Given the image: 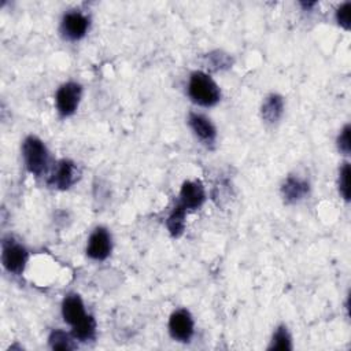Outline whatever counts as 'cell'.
<instances>
[{"instance_id": "1", "label": "cell", "mask_w": 351, "mask_h": 351, "mask_svg": "<svg viewBox=\"0 0 351 351\" xmlns=\"http://www.w3.org/2000/svg\"><path fill=\"white\" fill-rule=\"evenodd\" d=\"M63 319L71 325L73 337L81 341H88L95 337L96 322L92 315L85 313L82 299L77 293H70L62 303Z\"/></svg>"}, {"instance_id": "2", "label": "cell", "mask_w": 351, "mask_h": 351, "mask_svg": "<svg viewBox=\"0 0 351 351\" xmlns=\"http://www.w3.org/2000/svg\"><path fill=\"white\" fill-rule=\"evenodd\" d=\"M188 95L193 103L211 107L217 104L221 99V90L215 81L203 71H195L189 77Z\"/></svg>"}, {"instance_id": "3", "label": "cell", "mask_w": 351, "mask_h": 351, "mask_svg": "<svg viewBox=\"0 0 351 351\" xmlns=\"http://www.w3.org/2000/svg\"><path fill=\"white\" fill-rule=\"evenodd\" d=\"M22 156L26 169L34 176H43L49 163V154L45 144L36 136H29L22 144Z\"/></svg>"}, {"instance_id": "4", "label": "cell", "mask_w": 351, "mask_h": 351, "mask_svg": "<svg viewBox=\"0 0 351 351\" xmlns=\"http://www.w3.org/2000/svg\"><path fill=\"white\" fill-rule=\"evenodd\" d=\"M1 262L10 273L21 274L27 262V251L11 237L4 239L1 243Z\"/></svg>"}, {"instance_id": "5", "label": "cell", "mask_w": 351, "mask_h": 351, "mask_svg": "<svg viewBox=\"0 0 351 351\" xmlns=\"http://www.w3.org/2000/svg\"><path fill=\"white\" fill-rule=\"evenodd\" d=\"M81 93H82V88L80 84L77 82H66L63 84L55 96V103H56V108L59 111L60 115L63 117H69L71 114L75 112V110L78 108L80 100H81Z\"/></svg>"}, {"instance_id": "6", "label": "cell", "mask_w": 351, "mask_h": 351, "mask_svg": "<svg viewBox=\"0 0 351 351\" xmlns=\"http://www.w3.org/2000/svg\"><path fill=\"white\" fill-rule=\"evenodd\" d=\"M169 332L178 341H189L193 335V319L188 310H176L169 319Z\"/></svg>"}, {"instance_id": "7", "label": "cell", "mask_w": 351, "mask_h": 351, "mask_svg": "<svg viewBox=\"0 0 351 351\" xmlns=\"http://www.w3.org/2000/svg\"><path fill=\"white\" fill-rule=\"evenodd\" d=\"M78 177H80V171L77 166L71 160L63 159L58 162V165L55 166L48 180V184L58 189H69L73 184L77 182Z\"/></svg>"}, {"instance_id": "8", "label": "cell", "mask_w": 351, "mask_h": 351, "mask_svg": "<svg viewBox=\"0 0 351 351\" xmlns=\"http://www.w3.org/2000/svg\"><path fill=\"white\" fill-rule=\"evenodd\" d=\"M111 236L104 228H96L89 236L86 254L89 258L96 261L106 259L111 252Z\"/></svg>"}, {"instance_id": "9", "label": "cell", "mask_w": 351, "mask_h": 351, "mask_svg": "<svg viewBox=\"0 0 351 351\" xmlns=\"http://www.w3.org/2000/svg\"><path fill=\"white\" fill-rule=\"evenodd\" d=\"M89 19L78 11L67 12L62 19V32L70 40H80L86 34Z\"/></svg>"}, {"instance_id": "10", "label": "cell", "mask_w": 351, "mask_h": 351, "mask_svg": "<svg viewBox=\"0 0 351 351\" xmlns=\"http://www.w3.org/2000/svg\"><path fill=\"white\" fill-rule=\"evenodd\" d=\"M206 199V192L200 181H185L180 191L178 203L185 210L199 208Z\"/></svg>"}, {"instance_id": "11", "label": "cell", "mask_w": 351, "mask_h": 351, "mask_svg": "<svg viewBox=\"0 0 351 351\" xmlns=\"http://www.w3.org/2000/svg\"><path fill=\"white\" fill-rule=\"evenodd\" d=\"M188 123L192 129V132L202 140L204 144H213L217 137L215 126L211 123V121L204 117L203 114L191 112L188 118Z\"/></svg>"}, {"instance_id": "12", "label": "cell", "mask_w": 351, "mask_h": 351, "mask_svg": "<svg viewBox=\"0 0 351 351\" xmlns=\"http://www.w3.org/2000/svg\"><path fill=\"white\" fill-rule=\"evenodd\" d=\"M282 196L287 202L295 203L302 200L308 193V182L298 178V177H288L281 188Z\"/></svg>"}, {"instance_id": "13", "label": "cell", "mask_w": 351, "mask_h": 351, "mask_svg": "<svg viewBox=\"0 0 351 351\" xmlns=\"http://www.w3.org/2000/svg\"><path fill=\"white\" fill-rule=\"evenodd\" d=\"M262 118L266 121V122H277L282 112H284V100L281 96L278 95H270L265 99L263 104H262Z\"/></svg>"}, {"instance_id": "14", "label": "cell", "mask_w": 351, "mask_h": 351, "mask_svg": "<svg viewBox=\"0 0 351 351\" xmlns=\"http://www.w3.org/2000/svg\"><path fill=\"white\" fill-rule=\"evenodd\" d=\"M185 215L186 210L180 203H177L166 219V226L171 236L178 237L182 234L185 229Z\"/></svg>"}, {"instance_id": "15", "label": "cell", "mask_w": 351, "mask_h": 351, "mask_svg": "<svg viewBox=\"0 0 351 351\" xmlns=\"http://www.w3.org/2000/svg\"><path fill=\"white\" fill-rule=\"evenodd\" d=\"M49 346L53 350H73L75 347L71 337L60 329H55L51 332Z\"/></svg>"}, {"instance_id": "16", "label": "cell", "mask_w": 351, "mask_h": 351, "mask_svg": "<svg viewBox=\"0 0 351 351\" xmlns=\"http://www.w3.org/2000/svg\"><path fill=\"white\" fill-rule=\"evenodd\" d=\"M291 336L284 325L278 326L277 330L273 335L271 344L269 346V350H291Z\"/></svg>"}, {"instance_id": "17", "label": "cell", "mask_w": 351, "mask_h": 351, "mask_svg": "<svg viewBox=\"0 0 351 351\" xmlns=\"http://www.w3.org/2000/svg\"><path fill=\"white\" fill-rule=\"evenodd\" d=\"M339 192L346 200H350V165L348 163H344L340 169Z\"/></svg>"}, {"instance_id": "18", "label": "cell", "mask_w": 351, "mask_h": 351, "mask_svg": "<svg viewBox=\"0 0 351 351\" xmlns=\"http://www.w3.org/2000/svg\"><path fill=\"white\" fill-rule=\"evenodd\" d=\"M350 11H351V3L341 4L336 11V21L344 29H350Z\"/></svg>"}, {"instance_id": "19", "label": "cell", "mask_w": 351, "mask_h": 351, "mask_svg": "<svg viewBox=\"0 0 351 351\" xmlns=\"http://www.w3.org/2000/svg\"><path fill=\"white\" fill-rule=\"evenodd\" d=\"M337 147L344 155H350L351 144H350V125H346L337 137Z\"/></svg>"}]
</instances>
